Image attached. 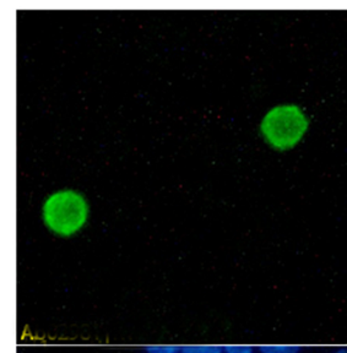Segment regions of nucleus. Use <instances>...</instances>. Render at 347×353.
Segmentation results:
<instances>
[{
    "instance_id": "1",
    "label": "nucleus",
    "mask_w": 347,
    "mask_h": 353,
    "mask_svg": "<svg viewBox=\"0 0 347 353\" xmlns=\"http://www.w3.org/2000/svg\"><path fill=\"white\" fill-rule=\"evenodd\" d=\"M88 206L81 194L61 190L52 194L43 205L46 226L61 237H70L88 220Z\"/></svg>"
},
{
    "instance_id": "2",
    "label": "nucleus",
    "mask_w": 347,
    "mask_h": 353,
    "mask_svg": "<svg viewBox=\"0 0 347 353\" xmlns=\"http://www.w3.org/2000/svg\"><path fill=\"white\" fill-rule=\"evenodd\" d=\"M261 132L275 149H293L308 128V121L297 105H279L264 117Z\"/></svg>"
},
{
    "instance_id": "3",
    "label": "nucleus",
    "mask_w": 347,
    "mask_h": 353,
    "mask_svg": "<svg viewBox=\"0 0 347 353\" xmlns=\"http://www.w3.org/2000/svg\"><path fill=\"white\" fill-rule=\"evenodd\" d=\"M260 353H301L302 348L298 346H261Z\"/></svg>"
},
{
    "instance_id": "4",
    "label": "nucleus",
    "mask_w": 347,
    "mask_h": 353,
    "mask_svg": "<svg viewBox=\"0 0 347 353\" xmlns=\"http://www.w3.org/2000/svg\"><path fill=\"white\" fill-rule=\"evenodd\" d=\"M181 353H225L219 346H187L181 348Z\"/></svg>"
},
{
    "instance_id": "5",
    "label": "nucleus",
    "mask_w": 347,
    "mask_h": 353,
    "mask_svg": "<svg viewBox=\"0 0 347 353\" xmlns=\"http://www.w3.org/2000/svg\"><path fill=\"white\" fill-rule=\"evenodd\" d=\"M181 352V348L175 346H155V347L146 348V353H178Z\"/></svg>"
},
{
    "instance_id": "6",
    "label": "nucleus",
    "mask_w": 347,
    "mask_h": 353,
    "mask_svg": "<svg viewBox=\"0 0 347 353\" xmlns=\"http://www.w3.org/2000/svg\"><path fill=\"white\" fill-rule=\"evenodd\" d=\"M225 353H254V348L250 346H227L224 347Z\"/></svg>"
},
{
    "instance_id": "7",
    "label": "nucleus",
    "mask_w": 347,
    "mask_h": 353,
    "mask_svg": "<svg viewBox=\"0 0 347 353\" xmlns=\"http://www.w3.org/2000/svg\"><path fill=\"white\" fill-rule=\"evenodd\" d=\"M334 353H347V348H339Z\"/></svg>"
}]
</instances>
